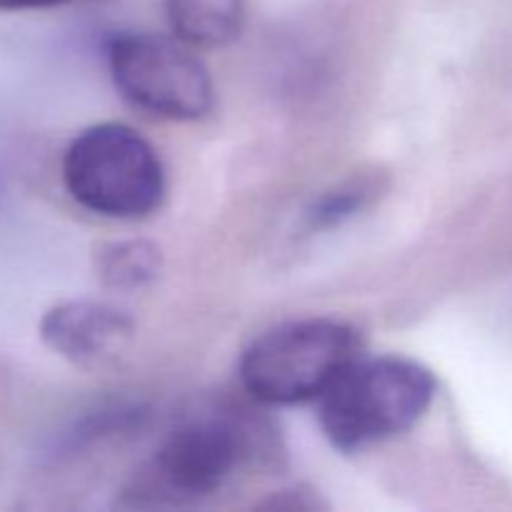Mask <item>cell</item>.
I'll list each match as a JSON object with an SVG mask.
<instances>
[{"label":"cell","instance_id":"cell-2","mask_svg":"<svg viewBox=\"0 0 512 512\" xmlns=\"http://www.w3.org/2000/svg\"><path fill=\"white\" fill-rule=\"evenodd\" d=\"M438 395L433 370L403 355H358L318 400V423L338 453H360L425 418Z\"/></svg>","mask_w":512,"mask_h":512},{"label":"cell","instance_id":"cell-6","mask_svg":"<svg viewBox=\"0 0 512 512\" xmlns=\"http://www.w3.org/2000/svg\"><path fill=\"white\" fill-rule=\"evenodd\" d=\"M38 335L58 358L78 368H95L128 348L135 323L125 310L103 300H63L45 310Z\"/></svg>","mask_w":512,"mask_h":512},{"label":"cell","instance_id":"cell-10","mask_svg":"<svg viewBox=\"0 0 512 512\" xmlns=\"http://www.w3.org/2000/svg\"><path fill=\"white\" fill-rule=\"evenodd\" d=\"M70 0H0V13H23V10L58 8Z\"/></svg>","mask_w":512,"mask_h":512},{"label":"cell","instance_id":"cell-4","mask_svg":"<svg viewBox=\"0 0 512 512\" xmlns=\"http://www.w3.org/2000/svg\"><path fill=\"white\" fill-rule=\"evenodd\" d=\"M60 175L70 198L100 218H145L165 198L158 150L125 123H98L75 135Z\"/></svg>","mask_w":512,"mask_h":512},{"label":"cell","instance_id":"cell-5","mask_svg":"<svg viewBox=\"0 0 512 512\" xmlns=\"http://www.w3.org/2000/svg\"><path fill=\"white\" fill-rule=\"evenodd\" d=\"M198 48L155 33H118L108 40L110 78L128 103L155 118L190 123L210 113L213 78Z\"/></svg>","mask_w":512,"mask_h":512},{"label":"cell","instance_id":"cell-7","mask_svg":"<svg viewBox=\"0 0 512 512\" xmlns=\"http://www.w3.org/2000/svg\"><path fill=\"white\" fill-rule=\"evenodd\" d=\"M175 38L198 50H218L238 40L245 23V0H165Z\"/></svg>","mask_w":512,"mask_h":512},{"label":"cell","instance_id":"cell-3","mask_svg":"<svg viewBox=\"0 0 512 512\" xmlns=\"http://www.w3.org/2000/svg\"><path fill=\"white\" fill-rule=\"evenodd\" d=\"M360 355V335L338 318H303L275 325L245 348L240 385L268 408L318 403Z\"/></svg>","mask_w":512,"mask_h":512},{"label":"cell","instance_id":"cell-1","mask_svg":"<svg viewBox=\"0 0 512 512\" xmlns=\"http://www.w3.org/2000/svg\"><path fill=\"white\" fill-rule=\"evenodd\" d=\"M275 428L245 408H208L178 423L125 490L135 508L193 505L240 473L278 463Z\"/></svg>","mask_w":512,"mask_h":512},{"label":"cell","instance_id":"cell-9","mask_svg":"<svg viewBox=\"0 0 512 512\" xmlns=\"http://www.w3.org/2000/svg\"><path fill=\"white\" fill-rule=\"evenodd\" d=\"M370 193H373V190H370L365 183L340 185V188L325 193L323 198L315 200L313 208L308 210L310 230L318 233V230L340 228L345 220L355 218V215L365 208Z\"/></svg>","mask_w":512,"mask_h":512},{"label":"cell","instance_id":"cell-8","mask_svg":"<svg viewBox=\"0 0 512 512\" xmlns=\"http://www.w3.org/2000/svg\"><path fill=\"white\" fill-rule=\"evenodd\" d=\"M163 273V250L143 238L113 240L95 253V275L118 293H133L153 285Z\"/></svg>","mask_w":512,"mask_h":512}]
</instances>
